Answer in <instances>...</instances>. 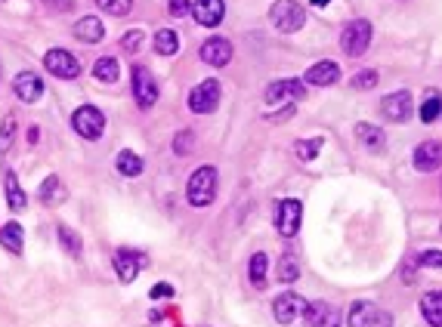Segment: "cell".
I'll use <instances>...</instances> for the list:
<instances>
[{"label": "cell", "mask_w": 442, "mask_h": 327, "mask_svg": "<svg viewBox=\"0 0 442 327\" xmlns=\"http://www.w3.org/2000/svg\"><path fill=\"white\" fill-rule=\"evenodd\" d=\"M6 204H10V210H25V204H28V198H25V191L19 189V179L16 173H6Z\"/></svg>", "instance_id": "cell-28"}, {"label": "cell", "mask_w": 442, "mask_h": 327, "mask_svg": "<svg viewBox=\"0 0 442 327\" xmlns=\"http://www.w3.org/2000/svg\"><path fill=\"white\" fill-rule=\"evenodd\" d=\"M374 306L368 303V299H356L353 306H349V312H347V324L349 327H368V321L374 318Z\"/></svg>", "instance_id": "cell-22"}, {"label": "cell", "mask_w": 442, "mask_h": 327, "mask_svg": "<svg viewBox=\"0 0 442 327\" xmlns=\"http://www.w3.org/2000/svg\"><path fill=\"white\" fill-rule=\"evenodd\" d=\"M118 75H121V65H118V59H111V56L96 59V65H93V77H96V81H102V84H115V81H118Z\"/></svg>", "instance_id": "cell-26"}, {"label": "cell", "mask_w": 442, "mask_h": 327, "mask_svg": "<svg viewBox=\"0 0 442 327\" xmlns=\"http://www.w3.org/2000/svg\"><path fill=\"white\" fill-rule=\"evenodd\" d=\"M75 37L84 44H99L105 37V25L99 22V16H84L75 22Z\"/></svg>", "instance_id": "cell-19"}, {"label": "cell", "mask_w": 442, "mask_h": 327, "mask_svg": "<svg viewBox=\"0 0 442 327\" xmlns=\"http://www.w3.org/2000/svg\"><path fill=\"white\" fill-rule=\"evenodd\" d=\"M12 136H16V118L6 115L3 118V127H0V155H3V151H10Z\"/></svg>", "instance_id": "cell-34"}, {"label": "cell", "mask_w": 442, "mask_h": 327, "mask_svg": "<svg viewBox=\"0 0 442 327\" xmlns=\"http://www.w3.org/2000/svg\"><path fill=\"white\" fill-rule=\"evenodd\" d=\"M201 62L210 68H226L232 62V41L226 37H208L201 44Z\"/></svg>", "instance_id": "cell-11"}, {"label": "cell", "mask_w": 442, "mask_h": 327, "mask_svg": "<svg viewBox=\"0 0 442 327\" xmlns=\"http://www.w3.org/2000/svg\"><path fill=\"white\" fill-rule=\"evenodd\" d=\"M142 41H146V37H142V31H127V35L121 37V46H124L127 53H136V50L142 46Z\"/></svg>", "instance_id": "cell-38"}, {"label": "cell", "mask_w": 442, "mask_h": 327, "mask_svg": "<svg viewBox=\"0 0 442 327\" xmlns=\"http://www.w3.org/2000/svg\"><path fill=\"white\" fill-rule=\"evenodd\" d=\"M12 93H16L22 102H37L44 96V81L35 71H22V75L12 77Z\"/></svg>", "instance_id": "cell-17"}, {"label": "cell", "mask_w": 442, "mask_h": 327, "mask_svg": "<svg viewBox=\"0 0 442 327\" xmlns=\"http://www.w3.org/2000/svg\"><path fill=\"white\" fill-rule=\"evenodd\" d=\"M71 127H75L77 136L84 139H99L105 130V115L93 105H81V109L71 115Z\"/></svg>", "instance_id": "cell-4"}, {"label": "cell", "mask_w": 442, "mask_h": 327, "mask_svg": "<svg viewBox=\"0 0 442 327\" xmlns=\"http://www.w3.org/2000/svg\"><path fill=\"white\" fill-rule=\"evenodd\" d=\"M44 65H47L50 75L62 77V81H75V77L81 75V62H77L68 50H50L47 56H44Z\"/></svg>", "instance_id": "cell-8"}, {"label": "cell", "mask_w": 442, "mask_h": 327, "mask_svg": "<svg viewBox=\"0 0 442 327\" xmlns=\"http://www.w3.org/2000/svg\"><path fill=\"white\" fill-rule=\"evenodd\" d=\"M59 241H62L65 253H71V256H81L84 244H81V238H77V232H71L68 225H59Z\"/></svg>", "instance_id": "cell-31"}, {"label": "cell", "mask_w": 442, "mask_h": 327, "mask_svg": "<svg viewBox=\"0 0 442 327\" xmlns=\"http://www.w3.org/2000/svg\"><path fill=\"white\" fill-rule=\"evenodd\" d=\"M189 12H192V19L198 25L214 28V25H220L223 19H226V3H223V0H195Z\"/></svg>", "instance_id": "cell-14"}, {"label": "cell", "mask_w": 442, "mask_h": 327, "mask_svg": "<svg viewBox=\"0 0 442 327\" xmlns=\"http://www.w3.org/2000/svg\"><path fill=\"white\" fill-rule=\"evenodd\" d=\"M378 71L374 68H365V71H359V75L353 77V90H374V86H378Z\"/></svg>", "instance_id": "cell-35"}, {"label": "cell", "mask_w": 442, "mask_h": 327, "mask_svg": "<svg viewBox=\"0 0 442 327\" xmlns=\"http://www.w3.org/2000/svg\"><path fill=\"white\" fill-rule=\"evenodd\" d=\"M186 198L192 207H208L217 198V170L214 167H198L186 183Z\"/></svg>", "instance_id": "cell-1"}, {"label": "cell", "mask_w": 442, "mask_h": 327, "mask_svg": "<svg viewBox=\"0 0 442 327\" xmlns=\"http://www.w3.org/2000/svg\"><path fill=\"white\" fill-rule=\"evenodd\" d=\"M421 265H427V269H442V250H424L418 256Z\"/></svg>", "instance_id": "cell-39"}, {"label": "cell", "mask_w": 442, "mask_h": 327, "mask_svg": "<svg viewBox=\"0 0 442 327\" xmlns=\"http://www.w3.org/2000/svg\"><path fill=\"white\" fill-rule=\"evenodd\" d=\"M115 167H118V173H121V176H140V173L146 170L142 158H140V155H133V151H118Z\"/></svg>", "instance_id": "cell-24"}, {"label": "cell", "mask_w": 442, "mask_h": 327, "mask_svg": "<svg viewBox=\"0 0 442 327\" xmlns=\"http://www.w3.org/2000/svg\"><path fill=\"white\" fill-rule=\"evenodd\" d=\"M167 10L170 16H186L192 10V0H167Z\"/></svg>", "instance_id": "cell-41"}, {"label": "cell", "mask_w": 442, "mask_h": 327, "mask_svg": "<svg viewBox=\"0 0 442 327\" xmlns=\"http://www.w3.org/2000/svg\"><path fill=\"white\" fill-rule=\"evenodd\" d=\"M294 115V102L291 105H285V109L279 111V115H269V121H275V124H282V121H288V118Z\"/></svg>", "instance_id": "cell-44"}, {"label": "cell", "mask_w": 442, "mask_h": 327, "mask_svg": "<svg viewBox=\"0 0 442 327\" xmlns=\"http://www.w3.org/2000/svg\"><path fill=\"white\" fill-rule=\"evenodd\" d=\"M133 99L142 111H149L158 102V84L142 65H133Z\"/></svg>", "instance_id": "cell-9"}, {"label": "cell", "mask_w": 442, "mask_h": 327, "mask_svg": "<svg viewBox=\"0 0 442 327\" xmlns=\"http://www.w3.org/2000/svg\"><path fill=\"white\" fill-rule=\"evenodd\" d=\"M303 81H297V77H291V81H275V84H269L266 86V102H279V99H285V96H291V99H303Z\"/></svg>", "instance_id": "cell-20"}, {"label": "cell", "mask_w": 442, "mask_h": 327, "mask_svg": "<svg viewBox=\"0 0 442 327\" xmlns=\"http://www.w3.org/2000/svg\"><path fill=\"white\" fill-rule=\"evenodd\" d=\"M266 269H269L266 253H254V256H250V284L254 287L266 284Z\"/></svg>", "instance_id": "cell-30"}, {"label": "cell", "mask_w": 442, "mask_h": 327, "mask_svg": "<svg viewBox=\"0 0 442 327\" xmlns=\"http://www.w3.org/2000/svg\"><path fill=\"white\" fill-rule=\"evenodd\" d=\"M340 81V65L331 62V59H322V62L309 65L306 77H303V84H313V86H331Z\"/></svg>", "instance_id": "cell-16"}, {"label": "cell", "mask_w": 442, "mask_h": 327, "mask_svg": "<svg viewBox=\"0 0 442 327\" xmlns=\"http://www.w3.org/2000/svg\"><path fill=\"white\" fill-rule=\"evenodd\" d=\"M356 139H359V145L365 151H384V145H387V133L380 130L378 124H356Z\"/></svg>", "instance_id": "cell-18"}, {"label": "cell", "mask_w": 442, "mask_h": 327, "mask_svg": "<svg viewBox=\"0 0 442 327\" xmlns=\"http://www.w3.org/2000/svg\"><path fill=\"white\" fill-rule=\"evenodd\" d=\"M269 22L282 31V35H294L303 28L306 22V10H303L297 0H275L273 10H269Z\"/></svg>", "instance_id": "cell-2"}, {"label": "cell", "mask_w": 442, "mask_h": 327, "mask_svg": "<svg viewBox=\"0 0 442 327\" xmlns=\"http://www.w3.org/2000/svg\"><path fill=\"white\" fill-rule=\"evenodd\" d=\"M439 115H442V99L436 96V93H433V96L427 99L424 105H421V121H424V124H433Z\"/></svg>", "instance_id": "cell-32"}, {"label": "cell", "mask_w": 442, "mask_h": 327, "mask_svg": "<svg viewBox=\"0 0 442 327\" xmlns=\"http://www.w3.org/2000/svg\"><path fill=\"white\" fill-rule=\"evenodd\" d=\"M412 161H414V170L433 173L436 167H442V142H436V139H430V142H421L418 149H414Z\"/></svg>", "instance_id": "cell-15"}, {"label": "cell", "mask_w": 442, "mask_h": 327, "mask_svg": "<svg viewBox=\"0 0 442 327\" xmlns=\"http://www.w3.org/2000/svg\"><path fill=\"white\" fill-rule=\"evenodd\" d=\"M142 265H146V256H142V253L127 250V247L115 253V272H118V278H121L124 284H133Z\"/></svg>", "instance_id": "cell-13"}, {"label": "cell", "mask_w": 442, "mask_h": 327, "mask_svg": "<svg viewBox=\"0 0 442 327\" xmlns=\"http://www.w3.org/2000/svg\"><path fill=\"white\" fill-rule=\"evenodd\" d=\"M41 3L53 12H71L75 10V0H41Z\"/></svg>", "instance_id": "cell-40"}, {"label": "cell", "mask_w": 442, "mask_h": 327, "mask_svg": "<svg viewBox=\"0 0 442 327\" xmlns=\"http://www.w3.org/2000/svg\"><path fill=\"white\" fill-rule=\"evenodd\" d=\"M149 297L151 299H161V297H174V284H167V281H161V284H155L149 290Z\"/></svg>", "instance_id": "cell-42"}, {"label": "cell", "mask_w": 442, "mask_h": 327, "mask_svg": "<svg viewBox=\"0 0 442 327\" xmlns=\"http://www.w3.org/2000/svg\"><path fill=\"white\" fill-rule=\"evenodd\" d=\"M192 145H195L192 130L176 133V139H174V151H176V155H189V151H192Z\"/></svg>", "instance_id": "cell-37"}, {"label": "cell", "mask_w": 442, "mask_h": 327, "mask_svg": "<svg viewBox=\"0 0 442 327\" xmlns=\"http://www.w3.org/2000/svg\"><path fill=\"white\" fill-rule=\"evenodd\" d=\"M331 0H313V6H328Z\"/></svg>", "instance_id": "cell-45"}, {"label": "cell", "mask_w": 442, "mask_h": 327, "mask_svg": "<svg viewBox=\"0 0 442 327\" xmlns=\"http://www.w3.org/2000/svg\"><path fill=\"white\" fill-rule=\"evenodd\" d=\"M380 111H384L387 121H396V124H405L408 118L414 115V102H412V93L408 90H396L390 96L380 99Z\"/></svg>", "instance_id": "cell-5"}, {"label": "cell", "mask_w": 442, "mask_h": 327, "mask_svg": "<svg viewBox=\"0 0 442 327\" xmlns=\"http://www.w3.org/2000/svg\"><path fill=\"white\" fill-rule=\"evenodd\" d=\"M368 327H393L390 312H374V318L368 321Z\"/></svg>", "instance_id": "cell-43"}, {"label": "cell", "mask_w": 442, "mask_h": 327, "mask_svg": "<svg viewBox=\"0 0 442 327\" xmlns=\"http://www.w3.org/2000/svg\"><path fill=\"white\" fill-rule=\"evenodd\" d=\"M322 142H325V139H322V136H313V139H309V142H300V145H297V155H300L303 161H313V158L319 155Z\"/></svg>", "instance_id": "cell-36"}, {"label": "cell", "mask_w": 442, "mask_h": 327, "mask_svg": "<svg viewBox=\"0 0 442 327\" xmlns=\"http://www.w3.org/2000/svg\"><path fill=\"white\" fill-rule=\"evenodd\" d=\"M65 198H68V191L62 189V179H59V176L44 179V185H41V201H44V204H47V207H56V204H62Z\"/></svg>", "instance_id": "cell-23"}, {"label": "cell", "mask_w": 442, "mask_h": 327, "mask_svg": "<svg viewBox=\"0 0 442 327\" xmlns=\"http://www.w3.org/2000/svg\"><path fill=\"white\" fill-rule=\"evenodd\" d=\"M96 3H99V10L109 12V16H127L133 0H96Z\"/></svg>", "instance_id": "cell-33"}, {"label": "cell", "mask_w": 442, "mask_h": 327, "mask_svg": "<svg viewBox=\"0 0 442 327\" xmlns=\"http://www.w3.org/2000/svg\"><path fill=\"white\" fill-rule=\"evenodd\" d=\"M303 312H306V299L300 297V293L288 290V293H279L273 303V315L279 324H294L297 318H303Z\"/></svg>", "instance_id": "cell-7"}, {"label": "cell", "mask_w": 442, "mask_h": 327, "mask_svg": "<svg viewBox=\"0 0 442 327\" xmlns=\"http://www.w3.org/2000/svg\"><path fill=\"white\" fill-rule=\"evenodd\" d=\"M275 278H279L282 284H294L297 278H300V265H297V259L291 253H285V256L279 259V269H275Z\"/></svg>", "instance_id": "cell-29"}, {"label": "cell", "mask_w": 442, "mask_h": 327, "mask_svg": "<svg viewBox=\"0 0 442 327\" xmlns=\"http://www.w3.org/2000/svg\"><path fill=\"white\" fill-rule=\"evenodd\" d=\"M217 102H220V84L217 81H201L189 93V109L195 115H210L217 109Z\"/></svg>", "instance_id": "cell-10"}, {"label": "cell", "mask_w": 442, "mask_h": 327, "mask_svg": "<svg viewBox=\"0 0 442 327\" xmlns=\"http://www.w3.org/2000/svg\"><path fill=\"white\" fill-rule=\"evenodd\" d=\"M371 46V22L368 19H353L344 25L340 31V50L347 56H362V53Z\"/></svg>", "instance_id": "cell-3"}, {"label": "cell", "mask_w": 442, "mask_h": 327, "mask_svg": "<svg viewBox=\"0 0 442 327\" xmlns=\"http://www.w3.org/2000/svg\"><path fill=\"white\" fill-rule=\"evenodd\" d=\"M303 223V204L294 201V198H285L279 204V213H275V229H279L282 238H294L300 232Z\"/></svg>", "instance_id": "cell-6"}, {"label": "cell", "mask_w": 442, "mask_h": 327, "mask_svg": "<svg viewBox=\"0 0 442 327\" xmlns=\"http://www.w3.org/2000/svg\"><path fill=\"white\" fill-rule=\"evenodd\" d=\"M303 318H306L309 327H340V309H334L331 303H322V299H315V303H306V312H303Z\"/></svg>", "instance_id": "cell-12"}, {"label": "cell", "mask_w": 442, "mask_h": 327, "mask_svg": "<svg viewBox=\"0 0 442 327\" xmlns=\"http://www.w3.org/2000/svg\"><path fill=\"white\" fill-rule=\"evenodd\" d=\"M155 53L158 56H176L180 53V35L170 28H161L155 35Z\"/></svg>", "instance_id": "cell-25"}, {"label": "cell", "mask_w": 442, "mask_h": 327, "mask_svg": "<svg viewBox=\"0 0 442 327\" xmlns=\"http://www.w3.org/2000/svg\"><path fill=\"white\" fill-rule=\"evenodd\" d=\"M421 315L430 327H442V290L421 297Z\"/></svg>", "instance_id": "cell-21"}, {"label": "cell", "mask_w": 442, "mask_h": 327, "mask_svg": "<svg viewBox=\"0 0 442 327\" xmlns=\"http://www.w3.org/2000/svg\"><path fill=\"white\" fill-rule=\"evenodd\" d=\"M22 238H25V232H22L19 223H6L3 229H0V244H3L10 253H22V244H25Z\"/></svg>", "instance_id": "cell-27"}]
</instances>
